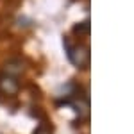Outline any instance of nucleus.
Instances as JSON below:
<instances>
[{
	"label": "nucleus",
	"mask_w": 134,
	"mask_h": 134,
	"mask_svg": "<svg viewBox=\"0 0 134 134\" xmlns=\"http://www.w3.org/2000/svg\"><path fill=\"white\" fill-rule=\"evenodd\" d=\"M73 31L79 32V34H82V32H88V31H90V23H88V20L82 21V25H77V27H75Z\"/></svg>",
	"instance_id": "4"
},
{
	"label": "nucleus",
	"mask_w": 134,
	"mask_h": 134,
	"mask_svg": "<svg viewBox=\"0 0 134 134\" xmlns=\"http://www.w3.org/2000/svg\"><path fill=\"white\" fill-rule=\"evenodd\" d=\"M64 45H66V52H68L70 61L77 68H86L90 64V50L86 45H72L68 40H64Z\"/></svg>",
	"instance_id": "1"
},
{
	"label": "nucleus",
	"mask_w": 134,
	"mask_h": 134,
	"mask_svg": "<svg viewBox=\"0 0 134 134\" xmlns=\"http://www.w3.org/2000/svg\"><path fill=\"white\" fill-rule=\"evenodd\" d=\"M18 88H20V84H18V81L13 75H7V73L0 75V93H4V95H14V93L18 91Z\"/></svg>",
	"instance_id": "2"
},
{
	"label": "nucleus",
	"mask_w": 134,
	"mask_h": 134,
	"mask_svg": "<svg viewBox=\"0 0 134 134\" xmlns=\"http://www.w3.org/2000/svg\"><path fill=\"white\" fill-rule=\"evenodd\" d=\"M21 70H23V66H21L20 61H11L7 63V66H5V73L7 75H18V73H21Z\"/></svg>",
	"instance_id": "3"
}]
</instances>
